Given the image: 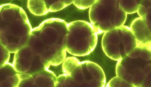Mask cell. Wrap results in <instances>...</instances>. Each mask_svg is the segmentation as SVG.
Returning a JSON list of instances; mask_svg holds the SVG:
<instances>
[{"label":"cell","mask_w":151,"mask_h":87,"mask_svg":"<svg viewBox=\"0 0 151 87\" xmlns=\"http://www.w3.org/2000/svg\"><path fill=\"white\" fill-rule=\"evenodd\" d=\"M63 73L57 77L55 87H104L106 81L102 68L93 62L80 61L75 57L62 63Z\"/></svg>","instance_id":"1"},{"label":"cell","mask_w":151,"mask_h":87,"mask_svg":"<svg viewBox=\"0 0 151 87\" xmlns=\"http://www.w3.org/2000/svg\"><path fill=\"white\" fill-rule=\"evenodd\" d=\"M151 70V49L140 47H137L117 61L116 66V76L134 87H142Z\"/></svg>","instance_id":"2"},{"label":"cell","mask_w":151,"mask_h":87,"mask_svg":"<svg viewBox=\"0 0 151 87\" xmlns=\"http://www.w3.org/2000/svg\"><path fill=\"white\" fill-rule=\"evenodd\" d=\"M68 32L63 38L62 45L66 51L74 56L88 55L95 49L98 36L91 23L77 20L68 24Z\"/></svg>","instance_id":"3"},{"label":"cell","mask_w":151,"mask_h":87,"mask_svg":"<svg viewBox=\"0 0 151 87\" xmlns=\"http://www.w3.org/2000/svg\"><path fill=\"white\" fill-rule=\"evenodd\" d=\"M101 45L106 55L117 61L137 47L136 40L130 28L124 25L104 33Z\"/></svg>","instance_id":"4"},{"label":"cell","mask_w":151,"mask_h":87,"mask_svg":"<svg viewBox=\"0 0 151 87\" xmlns=\"http://www.w3.org/2000/svg\"><path fill=\"white\" fill-rule=\"evenodd\" d=\"M67 25L63 20L52 19L43 22L32 32L40 31L38 36L46 46L50 47L58 43L62 44L63 37L68 32Z\"/></svg>","instance_id":"5"},{"label":"cell","mask_w":151,"mask_h":87,"mask_svg":"<svg viewBox=\"0 0 151 87\" xmlns=\"http://www.w3.org/2000/svg\"><path fill=\"white\" fill-rule=\"evenodd\" d=\"M117 4V0H96L89 10V19L93 27L103 22L113 24Z\"/></svg>","instance_id":"6"},{"label":"cell","mask_w":151,"mask_h":87,"mask_svg":"<svg viewBox=\"0 0 151 87\" xmlns=\"http://www.w3.org/2000/svg\"><path fill=\"white\" fill-rule=\"evenodd\" d=\"M66 51L62 44L58 43L50 46L40 55V62L45 69L51 66H56L63 63L66 58Z\"/></svg>","instance_id":"7"},{"label":"cell","mask_w":151,"mask_h":87,"mask_svg":"<svg viewBox=\"0 0 151 87\" xmlns=\"http://www.w3.org/2000/svg\"><path fill=\"white\" fill-rule=\"evenodd\" d=\"M130 28L133 32L137 43V47L151 49V32L145 20L140 17L135 19Z\"/></svg>","instance_id":"8"},{"label":"cell","mask_w":151,"mask_h":87,"mask_svg":"<svg viewBox=\"0 0 151 87\" xmlns=\"http://www.w3.org/2000/svg\"><path fill=\"white\" fill-rule=\"evenodd\" d=\"M34 55L30 47L26 46L14 53L12 65L17 73H25L30 69Z\"/></svg>","instance_id":"9"},{"label":"cell","mask_w":151,"mask_h":87,"mask_svg":"<svg viewBox=\"0 0 151 87\" xmlns=\"http://www.w3.org/2000/svg\"><path fill=\"white\" fill-rule=\"evenodd\" d=\"M32 75L34 78L35 87H54L55 86L57 77L53 71L49 69L45 68Z\"/></svg>","instance_id":"10"},{"label":"cell","mask_w":151,"mask_h":87,"mask_svg":"<svg viewBox=\"0 0 151 87\" xmlns=\"http://www.w3.org/2000/svg\"><path fill=\"white\" fill-rule=\"evenodd\" d=\"M11 35L17 38L30 34L32 31L28 20L16 18L8 25Z\"/></svg>","instance_id":"11"},{"label":"cell","mask_w":151,"mask_h":87,"mask_svg":"<svg viewBox=\"0 0 151 87\" xmlns=\"http://www.w3.org/2000/svg\"><path fill=\"white\" fill-rule=\"evenodd\" d=\"M27 45L31 49L34 56L40 55L47 46L38 36L32 33L29 35Z\"/></svg>","instance_id":"12"},{"label":"cell","mask_w":151,"mask_h":87,"mask_svg":"<svg viewBox=\"0 0 151 87\" xmlns=\"http://www.w3.org/2000/svg\"><path fill=\"white\" fill-rule=\"evenodd\" d=\"M27 7L30 12L37 16L45 15L48 12L44 0H28Z\"/></svg>","instance_id":"13"},{"label":"cell","mask_w":151,"mask_h":87,"mask_svg":"<svg viewBox=\"0 0 151 87\" xmlns=\"http://www.w3.org/2000/svg\"><path fill=\"white\" fill-rule=\"evenodd\" d=\"M20 8L13 4L5 5L1 7V16L2 19L6 22H11L15 19L16 13Z\"/></svg>","instance_id":"14"},{"label":"cell","mask_w":151,"mask_h":87,"mask_svg":"<svg viewBox=\"0 0 151 87\" xmlns=\"http://www.w3.org/2000/svg\"><path fill=\"white\" fill-rule=\"evenodd\" d=\"M127 14L120 7L116 10L114 16L113 22L116 28L124 25L126 20Z\"/></svg>","instance_id":"15"},{"label":"cell","mask_w":151,"mask_h":87,"mask_svg":"<svg viewBox=\"0 0 151 87\" xmlns=\"http://www.w3.org/2000/svg\"><path fill=\"white\" fill-rule=\"evenodd\" d=\"M119 6L127 14L137 12L138 4L136 0L119 2Z\"/></svg>","instance_id":"16"},{"label":"cell","mask_w":151,"mask_h":87,"mask_svg":"<svg viewBox=\"0 0 151 87\" xmlns=\"http://www.w3.org/2000/svg\"><path fill=\"white\" fill-rule=\"evenodd\" d=\"M19 82V73L6 78L0 82V87H18Z\"/></svg>","instance_id":"17"},{"label":"cell","mask_w":151,"mask_h":87,"mask_svg":"<svg viewBox=\"0 0 151 87\" xmlns=\"http://www.w3.org/2000/svg\"><path fill=\"white\" fill-rule=\"evenodd\" d=\"M19 87L35 86L34 79L32 75L25 73H19Z\"/></svg>","instance_id":"18"},{"label":"cell","mask_w":151,"mask_h":87,"mask_svg":"<svg viewBox=\"0 0 151 87\" xmlns=\"http://www.w3.org/2000/svg\"><path fill=\"white\" fill-rule=\"evenodd\" d=\"M108 87H134L133 85L116 76L111 79L106 85Z\"/></svg>","instance_id":"19"},{"label":"cell","mask_w":151,"mask_h":87,"mask_svg":"<svg viewBox=\"0 0 151 87\" xmlns=\"http://www.w3.org/2000/svg\"><path fill=\"white\" fill-rule=\"evenodd\" d=\"M0 68L3 67L9 61L10 52L5 46L0 44Z\"/></svg>","instance_id":"20"},{"label":"cell","mask_w":151,"mask_h":87,"mask_svg":"<svg viewBox=\"0 0 151 87\" xmlns=\"http://www.w3.org/2000/svg\"><path fill=\"white\" fill-rule=\"evenodd\" d=\"M96 0H74L73 4L78 9L84 10L90 8Z\"/></svg>","instance_id":"21"},{"label":"cell","mask_w":151,"mask_h":87,"mask_svg":"<svg viewBox=\"0 0 151 87\" xmlns=\"http://www.w3.org/2000/svg\"><path fill=\"white\" fill-rule=\"evenodd\" d=\"M66 6L63 3L58 1L51 5L48 9V11L51 12H57L63 9Z\"/></svg>","instance_id":"22"},{"label":"cell","mask_w":151,"mask_h":87,"mask_svg":"<svg viewBox=\"0 0 151 87\" xmlns=\"http://www.w3.org/2000/svg\"><path fill=\"white\" fill-rule=\"evenodd\" d=\"M5 47L10 53H14L21 48L18 43L13 42L9 43Z\"/></svg>","instance_id":"23"},{"label":"cell","mask_w":151,"mask_h":87,"mask_svg":"<svg viewBox=\"0 0 151 87\" xmlns=\"http://www.w3.org/2000/svg\"><path fill=\"white\" fill-rule=\"evenodd\" d=\"M139 17L145 19L147 13V8L143 5L138 4L137 12Z\"/></svg>","instance_id":"24"},{"label":"cell","mask_w":151,"mask_h":87,"mask_svg":"<svg viewBox=\"0 0 151 87\" xmlns=\"http://www.w3.org/2000/svg\"><path fill=\"white\" fill-rule=\"evenodd\" d=\"M142 87H151V70L146 76Z\"/></svg>","instance_id":"25"},{"label":"cell","mask_w":151,"mask_h":87,"mask_svg":"<svg viewBox=\"0 0 151 87\" xmlns=\"http://www.w3.org/2000/svg\"><path fill=\"white\" fill-rule=\"evenodd\" d=\"M30 34L19 38L18 44L21 48L27 45Z\"/></svg>","instance_id":"26"},{"label":"cell","mask_w":151,"mask_h":87,"mask_svg":"<svg viewBox=\"0 0 151 87\" xmlns=\"http://www.w3.org/2000/svg\"><path fill=\"white\" fill-rule=\"evenodd\" d=\"M145 20L147 25L151 24V6L147 8V13Z\"/></svg>","instance_id":"27"},{"label":"cell","mask_w":151,"mask_h":87,"mask_svg":"<svg viewBox=\"0 0 151 87\" xmlns=\"http://www.w3.org/2000/svg\"><path fill=\"white\" fill-rule=\"evenodd\" d=\"M0 44L6 46L9 43L6 37L3 34H0Z\"/></svg>","instance_id":"28"},{"label":"cell","mask_w":151,"mask_h":87,"mask_svg":"<svg viewBox=\"0 0 151 87\" xmlns=\"http://www.w3.org/2000/svg\"><path fill=\"white\" fill-rule=\"evenodd\" d=\"M59 1L62 2L68 6L73 3L74 0H58Z\"/></svg>","instance_id":"29"},{"label":"cell","mask_w":151,"mask_h":87,"mask_svg":"<svg viewBox=\"0 0 151 87\" xmlns=\"http://www.w3.org/2000/svg\"><path fill=\"white\" fill-rule=\"evenodd\" d=\"M130 0H119V2L126 1H130Z\"/></svg>","instance_id":"30"},{"label":"cell","mask_w":151,"mask_h":87,"mask_svg":"<svg viewBox=\"0 0 151 87\" xmlns=\"http://www.w3.org/2000/svg\"><path fill=\"white\" fill-rule=\"evenodd\" d=\"M150 2H151V0H150Z\"/></svg>","instance_id":"31"}]
</instances>
